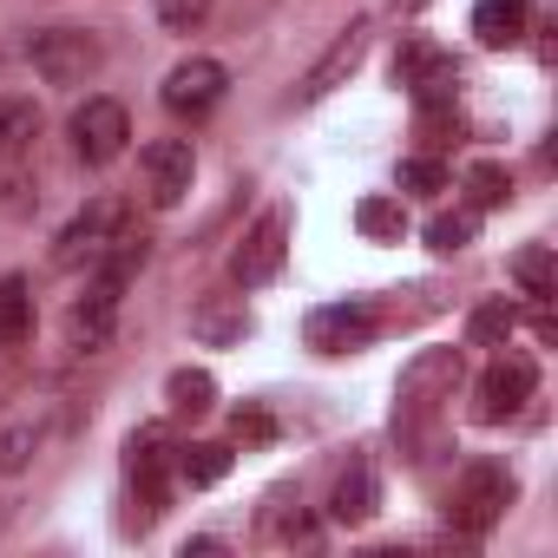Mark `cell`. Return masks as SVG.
Listing matches in <instances>:
<instances>
[{
  "label": "cell",
  "instance_id": "cell-18",
  "mask_svg": "<svg viewBox=\"0 0 558 558\" xmlns=\"http://www.w3.org/2000/svg\"><path fill=\"white\" fill-rule=\"evenodd\" d=\"M525 21H532V0H480V8H473L480 47H519L525 40Z\"/></svg>",
  "mask_w": 558,
  "mask_h": 558
},
{
  "label": "cell",
  "instance_id": "cell-26",
  "mask_svg": "<svg viewBox=\"0 0 558 558\" xmlns=\"http://www.w3.org/2000/svg\"><path fill=\"white\" fill-rule=\"evenodd\" d=\"M230 473V447L223 440H191V447H178V480L184 486H217Z\"/></svg>",
  "mask_w": 558,
  "mask_h": 558
},
{
  "label": "cell",
  "instance_id": "cell-2",
  "mask_svg": "<svg viewBox=\"0 0 558 558\" xmlns=\"http://www.w3.org/2000/svg\"><path fill=\"white\" fill-rule=\"evenodd\" d=\"M453 388H460V349H421L408 368H401V414H395V434H401V447L414 440V427L440 408V401H453Z\"/></svg>",
  "mask_w": 558,
  "mask_h": 558
},
{
  "label": "cell",
  "instance_id": "cell-9",
  "mask_svg": "<svg viewBox=\"0 0 558 558\" xmlns=\"http://www.w3.org/2000/svg\"><path fill=\"white\" fill-rule=\"evenodd\" d=\"M125 473H132L138 499L158 512L165 493H171V473H178V447H171V434H165L158 421H151V427H132V440H125Z\"/></svg>",
  "mask_w": 558,
  "mask_h": 558
},
{
  "label": "cell",
  "instance_id": "cell-32",
  "mask_svg": "<svg viewBox=\"0 0 558 558\" xmlns=\"http://www.w3.org/2000/svg\"><path fill=\"white\" fill-rule=\"evenodd\" d=\"M401 8H421V0H401Z\"/></svg>",
  "mask_w": 558,
  "mask_h": 558
},
{
  "label": "cell",
  "instance_id": "cell-13",
  "mask_svg": "<svg viewBox=\"0 0 558 558\" xmlns=\"http://www.w3.org/2000/svg\"><path fill=\"white\" fill-rule=\"evenodd\" d=\"M532 388H538V362L532 355H499L486 375H480V421H506V414H519L525 401H532Z\"/></svg>",
  "mask_w": 558,
  "mask_h": 558
},
{
  "label": "cell",
  "instance_id": "cell-7",
  "mask_svg": "<svg viewBox=\"0 0 558 558\" xmlns=\"http://www.w3.org/2000/svg\"><path fill=\"white\" fill-rule=\"evenodd\" d=\"M368 40H375V21L362 14V21H349L336 40H329V53L303 73V86H296V106H316V99H329L342 80H355L362 73V60H368Z\"/></svg>",
  "mask_w": 558,
  "mask_h": 558
},
{
  "label": "cell",
  "instance_id": "cell-28",
  "mask_svg": "<svg viewBox=\"0 0 558 558\" xmlns=\"http://www.w3.org/2000/svg\"><path fill=\"white\" fill-rule=\"evenodd\" d=\"M401 191H421V197L427 191H447V165L434 151L427 158H401Z\"/></svg>",
  "mask_w": 558,
  "mask_h": 558
},
{
  "label": "cell",
  "instance_id": "cell-21",
  "mask_svg": "<svg viewBox=\"0 0 558 558\" xmlns=\"http://www.w3.org/2000/svg\"><path fill=\"white\" fill-rule=\"evenodd\" d=\"M165 401H171V414H210L217 408V381H210V368H171L165 375Z\"/></svg>",
  "mask_w": 558,
  "mask_h": 558
},
{
  "label": "cell",
  "instance_id": "cell-17",
  "mask_svg": "<svg viewBox=\"0 0 558 558\" xmlns=\"http://www.w3.org/2000/svg\"><path fill=\"white\" fill-rule=\"evenodd\" d=\"M191 336L210 342V349L243 342V336H250V310H243V296H204V303L191 310Z\"/></svg>",
  "mask_w": 558,
  "mask_h": 558
},
{
  "label": "cell",
  "instance_id": "cell-1",
  "mask_svg": "<svg viewBox=\"0 0 558 558\" xmlns=\"http://www.w3.org/2000/svg\"><path fill=\"white\" fill-rule=\"evenodd\" d=\"M512 499H519L512 466H499V460H473V466L453 480V493H447V519H453V532L480 538V532H493V525L506 519Z\"/></svg>",
  "mask_w": 558,
  "mask_h": 558
},
{
  "label": "cell",
  "instance_id": "cell-20",
  "mask_svg": "<svg viewBox=\"0 0 558 558\" xmlns=\"http://www.w3.org/2000/svg\"><path fill=\"white\" fill-rule=\"evenodd\" d=\"M40 138V106L34 99H0V165L27 158Z\"/></svg>",
  "mask_w": 558,
  "mask_h": 558
},
{
  "label": "cell",
  "instance_id": "cell-6",
  "mask_svg": "<svg viewBox=\"0 0 558 558\" xmlns=\"http://www.w3.org/2000/svg\"><path fill=\"white\" fill-rule=\"evenodd\" d=\"M375 329H381V316H375V303H368V296L323 303V310H310V323H303V336H310V349H316V355H355V349H368V342H375Z\"/></svg>",
  "mask_w": 558,
  "mask_h": 558
},
{
  "label": "cell",
  "instance_id": "cell-25",
  "mask_svg": "<svg viewBox=\"0 0 558 558\" xmlns=\"http://www.w3.org/2000/svg\"><path fill=\"white\" fill-rule=\"evenodd\" d=\"M512 329H519V310H512L506 296H493V303H480V310L466 316V342H473V349H506Z\"/></svg>",
  "mask_w": 558,
  "mask_h": 558
},
{
  "label": "cell",
  "instance_id": "cell-5",
  "mask_svg": "<svg viewBox=\"0 0 558 558\" xmlns=\"http://www.w3.org/2000/svg\"><path fill=\"white\" fill-rule=\"evenodd\" d=\"M283 256H290V210H263L243 230V243L230 250V283L236 290H263L269 276L283 269Z\"/></svg>",
  "mask_w": 558,
  "mask_h": 558
},
{
  "label": "cell",
  "instance_id": "cell-29",
  "mask_svg": "<svg viewBox=\"0 0 558 558\" xmlns=\"http://www.w3.org/2000/svg\"><path fill=\"white\" fill-rule=\"evenodd\" d=\"M230 434H236L243 447H269V440H276V414H269V408H236V414H230Z\"/></svg>",
  "mask_w": 558,
  "mask_h": 558
},
{
  "label": "cell",
  "instance_id": "cell-8",
  "mask_svg": "<svg viewBox=\"0 0 558 558\" xmlns=\"http://www.w3.org/2000/svg\"><path fill=\"white\" fill-rule=\"evenodd\" d=\"M138 178H145V197H151L158 210L184 204V191H191V178H197L191 138H151V145L138 151Z\"/></svg>",
  "mask_w": 558,
  "mask_h": 558
},
{
  "label": "cell",
  "instance_id": "cell-30",
  "mask_svg": "<svg viewBox=\"0 0 558 558\" xmlns=\"http://www.w3.org/2000/svg\"><path fill=\"white\" fill-rule=\"evenodd\" d=\"M453 132H460V112H453V99H447V106H421V138H427L434 151H440Z\"/></svg>",
  "mask_w": 558,
  "mask_h": 558
},
{
  "label": "cell",
  "instance_id": "cell-19",
  "mask_svg": "<svg viewBox=\"0 0 558 558\" xmlns=\"http://www.w3.org/2000/svg\"><path fill=\"white\" fill-rule=\"evenodd\" d=\"M34 342V283L14 269V276H0V349H21Z\"/></svg>",
  "mask_w": 558,
  "mask_h": 558
},
{
  "label": "cell",
  "instance_id": "cell-10",
  "mask_svg": "<svg viewBox=\"0 0 558 558\" xmlns=\"http://www.w3.org/2000/svg\"><path fill=\"white\" fill-rule=\"evenodd\" d=\"M125 223V204L119 197H93L66 230H60V243H53V263L60 269H80V263H99V250L112 243V230Z\"/></svg>",
  "mask_w": 558,
  "mask_h": 558
},
{
  "label": "cell",
  "instance_id": "cell-23",
  "mask_svg": "<svg viewBox=\"0 0 558 558\" xmlns=\"http://www.w3.org/2000/svg\"><path fill=\"white\" fill-rule=\"evenodd\" d=\"M460 184H466V204H473V210H499V204L512 197V171H506L499 158H473Z\"/></svg>",
  "mask_w": 558,
  "mask_h": 558
},
{
  "label": "cell",
  "instance_id": "cell-11",
  "mask_svg": "<svg viewBox=\"0 0 558 558\" xmlns=\"http://www.w3.org/2000/svg\"><path fill=\"white\" fill-rule=\"evenodd\" d=\"M223 86H230V73H223L217 60L191 53V60H178V66L165 73V112H178V119H204V112L223 99Z\"/></svg>",
  "mask_w": 558,
  "mask_h": 558
},
{
  "label": "cell",
  "instance_id": "cell-4",
  "mask_svg": "<svg viewBox=\"0 0 558 558\" xmlns=\"http://www.w3.org/2000/svg\"><path fill=\"white\" fill-rule=\"evenodd\" d=\"M395 86H408V93H414V106H447V99H453V86H460V60H453L447 47H434V40L408 34V40L395 47Z\"/></svg>",
  "mask_w": 558,
  "mask_h": 558
},
{
  "label": "cell",
  "instance_id": "cell-31",
  "mask_svg": "<svg viewBox=\"0 0 558 558\" xmlns=\"http://www.w3.org/2000/svg\"><path fill=\"white\" fill-rule=\"evenodd\" d=\"M204 14H210V0H158V21H165L171 34H191Z\"/></svg>",
  "mask_w": 558,
  "mask_h": 558
},
{
  "label": "cell",
  "instance_id": "cell-24",
  "mask_svg": "<svg viewBox=\"0 0 558 558\" xmlns=\"http://www.w3.org/2000/svg\"><path fill=\"white\" fill-rule=\"evenodd\" d=\"M355 230H362L368 243H401V236H408L401 197H362V204H355Z\"/></svg>",
  "mask_w": 558,
  "mask_h": 558
},
{
  "label": "cell",
  "instance_id": "cell-3",
  "mask_svg": "<svg viewBox=\"0 0 558 558\" xmlns=\"http://www.w3.org/2000/svg\"><path fill=\"white\" fill-rule=\"evenodd\" d=\"M27 60H34V73H40L47 86H86V80L106 66V47H99V34H86V27H47V34L27 40Z\"/></svg>",
  "mask_w": 558,
  "mask_h": 558
},
{
  "label": "cell",
  "instance_id": "cell-12",
  "mask_svg": "<svg viewBox=\"0 0 558 558\" xmlns=\"http://www.w3.org/2000/svg\"><path fill=\"white\" fill-rule=\"evenodd\" d=\"M125 138H132V119H125L119 99H86V106L73 112V151H80L86 165H112V158L125 151Z\"/></svg>",
  "mask_w": 558,
  "mask_h": 558
},
{
  "label": "cell",
  "instance_id": "cell-27",
  "mask_svg": "<svg viewBox=\"0 0 558 558\" xmlns=\"http://www.w3.org/2000/svg\"><path fill=\"white\" fill-rule=\"evenodd\" d=\"M473 230H480V210H473V204H466V210H440V217L427 223V250L453 256V250H466V243H473Z\"/></svg>",
  "mask_w": 558,
  "mask_h": 558
},
{
  "label": "cell",
  "instance_id": "cell-14",
  "mask_svg": "<svg viewBox=\"0 0 558 558\" xmlns=\"http://www.w3.org/2000/svg\"><path fill=\"white\" fill-rule=\"evenodd\" d=\"M112 329H119V290L93 276V290H86V296L66 310V349H80V355H99V349L112 342Z\"/></svg>",
  "mask_w": 558,
  "mask_h": 558
},
{
  "label": "cell",
  "instance_id": "cell-15",
  "mask_svg": "<svg viewBox=\"0 0 558 558\" xmlns=\"http://www.w3.org/2000/svg\"><path fill=\"white\" fill-rule=\"evenodd\" d=\"M47 427H53V408L47 401H34V408H21L8 427H0V473H27L34 466V453L47 447Z\"/></svg>",
  "mask_w": 558,
  "mask_h": 558
},
{
  "label": "cell",
  "instance_id": "cell-22",
  "mask_svg": "<svg viewBox=\"0 0 558 558\" xmlns=\"http://www.w3.org/2000/svg\"><path fill=\"white\" fill-rule=\"evenodd\" d=\"M512 283L532 296V303H551V290H558V269H551V243H525L519 256H512Z\"/></svg>",
  "mask_w": 558,
  "mask_h": 558
},
{
  "label": "cell",
  "instance_id": "cell-16",
  "mask_svg": "<svg viewBox=\"0 0 558 558\" xmlns=\"http://www.w3.org/2000/svg\"><path fill=\"white\" fill-rule=\"evenodd\" d=\"M375 506H381V480H375L368 460H355V466L336 480V493H329V519H336V525H368Z\"/></svg>",
  "mask_w": 558,
  "mask_h": 558
}]
</instances>
